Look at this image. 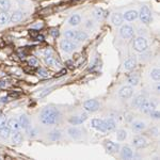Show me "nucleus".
Returning <instances> with one entry per match:
<instances>
[{"mask_svg": "<svg viewBox=\"0 0 160 160\" xmlns=\"http://www.w3.org/2000/svg\"><path fill=\"white\" fill-rule=\"evenodd\" d=\"M40 118H41V122L44 125H47V126L55 125L59 121V118H60V113H59V111L56 108L46 107L43 109Z\"/></svg>", "mask_w": 160, "mask_h": 160, "instance_id": "obj_1", "label": "nucleus"}, {"mask_svg": "<svg viewBox=\"0 0 160 160\" xmlns=\"http://www.w3.org/2000/svg\"><path fill=\"white\" fill-rule=\"evenodd\" d=\"M133 48L138 52H145L148 48V40L143 37H139L135 38V41H133Z\"/></svg>", "mask_w": 160, "mask_h": 160, "instance_id": "obj_2", "label": "nucleus"}, {"mask_svg": "<svg viewBox=\"0 0 160 160\" xmlns=\"http://www.w3.org/2000/svg\"><path fill=\"white\" fill-rule=\"evenodd\" d=\"M138 17H140V20L143 24H145V25L149 24L152 19V13H151L149 8L148 6L142 7L140 10V13H138Z\"/></svg>", "mask_w": 160, "mask_h": 160, "instance_id": "obj_3", "label": "nucleus"}, {"mask_svg": "<svg viewBox=\"0 0 160 160\" xmlns=\"http://www.w3.org/2000/svg\"><path fill=\"white\" fill-rule=\"evenodd\" d=\"M133 33H135V30H133V28L129 25H124L121 27L120 34H121V37L123 38H125V40H130V38L133 37Z\"/></svg>", "mask_w": 160, "mask_h": 160, "instance_id": "obj_4", "label": "nucleus"}, {"mask_svg": "<svg viewBox=\"0 0 160 160\" xmlns=\"http://www.w3.org/2000/svg\"><path fill=\"white\" fill-rule=\"evenodd\" d=\"M83 107L88 112H95L99 109L100 105L96 99H89L83 104Z\"/></svg>", "mask_w": 160, "mask_h": 160, "instance_id": "obj_5", "label": "nucleus"}, {"mask_svg": "<svg viewBox=\"0 0 160 160\" xmlns=\"http://www.w3.org/2000/svg\"><path fill=\"white\" fill-rule=\"evenodd\" d=\"M156 104H155L154 102H149V100H144L143 102V104H142L141 106H140V108H139V109H140L142 112L143 113H146V114H149V113L152 112V111H154L155 109H156Z\"/></svg>", "mask_w": 160, "mask_h": 160, "instance_id": "obj_6", "label": "nucleus"}, {"mask_svg": "<svg viewBox=\"0 0 160 160\" xmlns=\"http://www.w3.org/2000/svg\"><path fill=\"white\" fill-rule=\"evenodd\" d=\"M104 145H105L106 151H107L108 153H110V154H115V153H118V152L120 151V145H118V143L112 142L111 140H106Z\"/></svg>", "mask_w": 160, "mask_h": 160, "instance_id": "obj_7", "label": "nucleus"}, {"mask_svg": "<svg viewBox=\"0 0 160 160\" xmlns=\"http://www.w3.org/2000/svg\"><path fill=\"white\" fill-rule=\"evenodd\" d=\"M133 94V89L131 86H125L123 87L122 89L120 90V92H118V95H120L121 98L123 99H128L130 98L131 96H132Z\"/></svg>", "mask_w": 160, "mask_h": 160, "instance_id": "obj_8", "label": "nucleus"}, {"mask_svg": "<svg viewBox=\"0 0 160 160\" xmlns=\"http://www.w3.org/2000/svg\"><path fill=\"white\" fill-rule=\"evenodd\" d=\"M91 125H92L93 128H95V129L98 130V131H102V132L107 131L106 130L104 120H100V118H93L92 122H91Z\"/></svg>", "mask_w": 160, "mask_h": 160, "instance_id": "obj_9", "label": "nucleus"}, {"mask_svg": "<svg viewBox=\"0 0 160 160\" xmlns=\"http://www.w3.org/2000/svg\"><path fill=\"white\" fill-rule=\"evenodd\" d=\"M60 47L62 48V50L65 51V52H72L75 49V44L73 42H71L69 40H63L60 43Z\"/></svg>", "mask_w": 160, "mask_h": 160, "instance_id": "obj_10", "label": "nucleus"}, {"mask_svg": "<svg viewBox=\"0 0 160 160\" xmlns=\"http://www.w3.org/2000/svg\"><path fill=\"white\" fill-rule=\"evenodd\" d=\"M88 118V114L87 113H80L78 115H75V117L69 118V123L72 125H79V124L83 123Z\"/></svg>", "mask_w": 160, "mask_h": 160, "instance_id": "obj_11", "label": "nucleus"}, {"mask_svg": "<svg viewBox=\"0 0 160 160\" xmlns=\"http://www.w3.org/2000/svg\"><path fill=\"white\" fill-rule=\"evenodd\" d=\"M132 144L137 148H145V146H148V142L146 140V138H144V137H136L132 140Z\"/></svg>", "mask_w": 160, "mask_h": 160, "instance_id": "obj_12", "label": "nucleus"}, {"mask_svg": "<svg viewBox=\"0 0 160 160\" xmlns=\"http://www.w3.org/2000/svg\"><path fill=\"white\" fill-rule=\"evenodd\" d=\"M123 17H124V19L127 20V22H133V20H136L138 18V12H137L136 10H128V11H126L124 13Z\"/></svg>", "mask_w": 160, "mask_h": 160, "instance_id": "obj_13", "label": "nucleus"}, {"mask_svg": "<svg viewBox=\"0 0 160 160\" xmlns=\"http://www.w3.org/2000/svg\"><path fill=\"white\" fill-rule=\"evenodd\" d=\"M124 22V17L122 13H113L111 16V22L114 26H122Z\"/></svg>", "mask_w": 160, "mask_h": 160, "instance_id": "obj_14", "label": "nucleus"}, {"mask_svg": "<svg viewBox=\"0 0 160 160\" xmlns=\"http://www.w3.org/2000/svg\"><path fill=\"white\" fill-rule=\"evenodd\" d=\"M18 122H19L20 128H22V129H28V128L30 127V120L26 114L20 115L18 118Z\"/></svg>", "mask_w": 160, "mask_h": 160, "instance_id": "obj_15", "label": "nucleus"}, {"mask_svg": "<svg viewBox=\"0 0 160 160\" xmlns=\"http://www.w3.org/2000/svg\"><path fill=\"white\" fill-rule=\"evenodd\" d=\"M121 156L124 159H131L133 157V152L129 146H123L121 149Z\"/></svg>", "mask_w": 160, "mask_h": 160, "instance_id": "obj_16", "label": "nucleus"}, {"mask_svg": "<svg viewBox=\"0 0 160 160\" xmlns=\"http://www.w3.org/2000/svg\"><path fill=\"white\" fill-rule=\"evenodd\" d=\"M105 121V126H106V130L107 131H111V130H114L115 127H117V122H115L114 118H109Z\"/></svg>", "mask_w": 160, "mask_h": 160, "instance_id": "obj_17", "label": "nucleus"}, {"mask_svg": "<svg viewBox=\"0 0 160 160\" xmlns=\"http://www.w3.org/2000/svg\"><path fill=\"white\" fill-rule=\"evenodd\" d=\"M7 125H8V127H9L11 130L18 131L20 129V125H19L18 120H15V118H11V120L8 121Z\"/></svg>", "mask_w": 160, "mask_h": 160, "instance_id": "obj_18", "label": "nucleus"}, {"mask_svg": "<svg viewBox=\"0 0 160 160\" xmlns=\"http://www.w3.org/2000/svg\"><path fill=\"white\" fill-rule=\"evenodd\" d=\"M136 65H137L136 59L133 58V57H130V58H128L127 60L125 61V63H124V68H125L126 71H130V69H132Z\"/></svg>", "mask_w": 160, "mask_h": 160, "instance_id": "obj_19", "label": "nucleus"}, {"mask_svg": "<svg viewBox=\"0 0 160 160\" xmlns=\"http://www.w3.org/2000/svg\"><path fill=\"white\" fill-rule=\"evenodd\" d=\"M45 62H46V64L47 65H50V66H61V63H60V61H58L57 59L55 58V57H52V56H46V58H45Z\"/></svg>", "mask_w": 160, "mask_h": 160, "instance_id": "obj_20", "label": "nucleus"}, {"mask_svg": "<svg viewBox=\"0 0 160 160\" xmlns=\"http://www.w3.org/2000/svg\"><path fill=\"white\" fill-rule=\"evenodd\" d=\"M22 17H24V13L22 11H15V12H13V14L11 15V17H10V22H18L22 19Z\"/></svg>", "mask_w": 160, "mask_h": 160, "instance_id": "obj_21", "label": "nucleus"}, {"mask_svg": "<svg viewBox=\"0 0 160 160\" xmlns=\"http://www.w3.org/2000/svg\"><path fill=\"white\" fill-rule=\"evenodd\" d=\"M68 133L69 137H72L73 139H79L81 137V131L76 127H71L68 129Z\"/></svg>", "mask_w": 160, "mask_h": 160, "instance_id": "obj_22", "label": "nucleus"}, {"mask_svg": "<svg viewBox=\"0 0 160 160\" xmlns=\"http://www.w3.org/2000/svg\"><path fill=\"white\" fill-rule=\"evenodd\" d=\"M80 22H81V17H80V15H78V14L72 15V16L69 17V19H68V24L71 26H73V27L78 26Z\"/></svg>", "mask_w": 160, "mask_h": 160, "instance_id": "obj_23", "label": "nucleus"}, {"mask_svg": "<svg viewBox=\"0 0 160 160\" xmlns=\"http://www.w3.org/2000/svg\"><path fill=\"white\" fill-rule=\"evenodd\" d=\"M10 17H11V15H10L8 12H6V11L0 12V26H3V25L8 24V22H10Z\"/></svg>", "mask_w": 160, "mask_h": 160, "instance_id": "obj_24", "label": "nucleus"}, {"mask_svg": "<svg viewBox=\"0 0 160 160\" xmlns=\"http://www.w3.org/2000/svg\"><path fill=\"white\" fill-rule=\"evenodd\" d=\"M145 96L144 95H138L137 97H135L132 100V106L136 108H140V106L143 104V102L145 100Z\"/></svg>", "mask_w": 160, "mask_h": 160, "instance_id": "obj_25", "label": "nucleus"}, {"mask_svg": "<svg viewBox=\"0 0 160 160\" xmlns=\"http://www.w3.org/2000/svg\"><path fill=\"white\" fill-rule=\"evenodd\" d=\"M146 127L145 123L142 122V121H135V122H132V128L137 131H142L144 130Z\"/></svg>", "mask_w": 160, "mask_h": 160, "instance_id": "obj_26", "label": "nucleus"}, {"mask_svg": "<svg viewBox=\"0 0 160 160\" xmlns=\"http://www.w3.org/2000/svg\"><path fill=\"white\" fill-rule=\"evenodd\" d=\"M11 135V129L8 126L0 127V138L1 139H8Z\"/></svg>", "mask_w": 160, "mask_h": 160, "instance_id": "obj_27", "label": "nucleus"}, {"mask_svg": "<svg viewBox=\"0 0 160 160\" xmlns=\"http://www.w3.org/2000/svg\"><path fill=\"white\" fill-rule=\"evenodd\" d=\"M11 1L10 0H0V10L8 12L11 9Z\"/></svg>", "mask_w": 160, "mask_h": 160, "instance_id": "obj_28", "label": "nucleus"}, {"mask_svg": "<svg viewBox=\"0 0 160 160\" xmlns=\"http://www.w3.org/2000/svg\"><path fill=\"white\" fill-rule=\"evenodd\" d=\"M62 138V133L60 130H52L49 133V139L51 141H58Z\"/></svg>", "mask_w": 160, "mask_h": 160, "instance_id": "obj_29", "label": "nucleus"}, {"mask_svg": "<svg viewBox=\"0 0 160 160\" xmlns=\"http://www.w3.org/2000/svg\"><path fill=\"white\" fill-rule=\"evenodd\" d=\"M87 38H88V34L86 32H83V31H77L76 38H75V40H76L77 42H83Z\"/></svg>", "mask_w": 160, "mask_h": 160, "instance_id": "obj_30", "label": "nucleus"}, {"mask_svg": "<svg viewBox=\"0 0 160 160\" xmlns=\"http://www.w3.org/2000/svg\"><path fill=\"white\" fill-rule=\"evenodd\" d=\"M105 14H106V12L102 9V8H97V9H95V11H94V16L96 17L97 19L104 18Z\"/></svg>", "mask_w": 160, "mask_h": 160, "instance_id": "obj_31", "label": "nucleus"}, {"mask_svg": "<svg viewBox=\"0 0 160 160\" xmlns=\"http://www.w3.org/2000/svg\"><path fill=\"white\" fill-rule=\"evenodd\" d=\"M22 135L20 132H18V131H16V132L13 135L12 142L14 144H19L20 142H22Z\"/></svg>", "mask_w": 160, "mask_h": 160, "instance_id": "obj_32", "label": "nucleus"}, {"mask_svg": "<svg viewBox=\"0 0 160 160\" xmlns=\"http://www.w3.org/2000/svg\"><path fill=\"white\" fill-rule=\"evenodd\" d=\"M117 138L118 141H124L126 138H127V132H126V130L124 129H120L118 131L117 133Z\"/></svg>", "mask_w": 160, "mask_h": 160, "instance_id": "obj_33", "label": "nucleus"}, {"mask_svg": "<svg viewBox=\"0 0 160 160\" xmlns=\"http://www.w3.org/2000/svg\"><path fill=\"white\" fill-rule=\"evenodd\" d=\"M127 82L130 84L131 87H136V86H138L139 84V78H138V76H130L129 78L127 79Z\"/></svg>", "mask_w": 160, "mask_h": 160, "instance_id": "obj_34", "label": "nucleus"}, {"mask_svg": "<svg viewBox=\"0 0 160 160\" xmlns=\"http://www.w3.org/2000/svg\"><path fill=\"white\" fill-rule=\"evenodd\" d=\"M76 33H77L76 30H68V31H65L64 35H65V38H68V40H75V38H76Z\"/></svg>", "mask_w": 160, "mask_h": 160, "instance_id": "obj_35", "label": "nucleus"}, {"mask_svg": "<svg viewBox=\"0 0 160 160\" xmlns=\"http://www.w3.org/2000/svg\"><path fill=\"white\" fill-rule=\"evenodd\" d=\"M151 77L152 79H154L155 81H158L159 80V77H160V72L158 68H153L151 72Z\"/></svg>", "mask_w": 160, "mask_h": 160, "instance_id": "obj_36", "label": "nucleus"}, {"mask_svg": "<svg viewBox=\"0 0 160 160\" xmlns=\"http://www.w3.org/2000/svg\"><path fill=\"white\" fill-rule=\"evenodd\" d=\"M8 123V118L6 115L3 114H0V127H3V126H6Z\"/></svg>", "mask_w": 160, "mask_h": 160, "instance_id": "obj_37", "label": "nucleus"}, {"mask_svg": "<svg viewBox=\"0 0 160 160\" xmlns=\"http://www.w3.org/2000/svg\"><path fill=\"white\" fill-rule=\"evenodd\" d=\"M28 64H29V66L31 68H35V66L38 65V59H35V58H31V59H29V61H28Z\"/></svg>", "mask_w": 160, "mask_h": 160, "instance_id": "obj_38", "label": "nucleus"}, {"mask_svg": "<svg viewBox=\"0 0 160 160\" xmlns=\"http://www.w3.org/2000/svg\"><path fill=\"white\" fill-rule=\"evenodd\" d=\"M38 76H41V77H47L48 76L47 71H46V69H44V68H38Z\"/></svg>", "mask_w": 160, "mask_h": 160, "instance_id": "obj_39", "label": "nucleus"}, {"mask_svg": "<svg viewBox=\"0 0 160 160\" xmlns=\"http://www.w3.org/2000/svg\"><path fill=\"white\" fill-rule=\"evenodd\" d=\"M149 115H151L153 118H156V120H158V118H160V113H159V111H157L156 109H155L154 111H152L151 113H149Z\"/></svg>", "mask_w": 160, "mask_h": 160, "instance_id": "obj_40", "label": "nucleus"}, {"mask_svg": "<svg viewBox=\"0 0 160 160\" xmlns=\"http://www.w3.org/2000/svg\"><path fill=\"white\" fill-rule=\"evenodd\" d=\"M86 27L88 28V29H91V28L94 27V22L91 19H88L86 22Z\"/></svg>", "mask_w": 160, "mask_h": 160, "instance_id": "obj_41", "label": "nucleus"}, {"mask_svg": "<svg viewBox=\"0 0 160 160\" xmlns=\"http://www.w3.org/2000/svg\"><path fill=\"white\" fill-rule=\"evenodd\" d=\"M50 34L52 35L53 38H57V37H59V30L58 29H51V31H50Z\"/></svg>", "mask_w": 160, "mask_h": 160, "instance_id": "obj_42", "label": "nucleus"}, {"mask_svg": "<svg viewBox=\"0 0 160 160\" xmlns=\"http://www.w3.org/2000/svg\"><path fill=\"white\" fill-rule=\"evenodd\" d=\"M64 74H66V69H62L60 73H59L58 76H62V75H64Z\"/></svg>", "mask_w": 160, "mask_h": 160, "instance_id": "obj_43", "label": "nucleus"}, {"mask_svg": "<svg viewBox=\"0 0 160 160\" xmlns=\"http://www.w3.org/2000/svg\"><path fill=\"white\" fill-rule=\"evenodd\" d=\"M35 38H37L38 41H43V37H42V35H38V37H35Z\"/></svg>", "mask_w": 160, "mask_h": 160, "instance_id": "obj_44", "label": "nucleus"}, {"mask_svg": "<svg viewBox=\"0 0 160 160\" xmlns=\"http://www.w3.org/2000/svg\"><path fill=\"white\" fill-rule=\"evenodd\" d=\"M159 90H160V86H159L158 83H157V86H156V91H159Z\"/></svg>", "mask_w": 160, "mask_h": 160, "instance_id": "obj_45", "label": "nucleus"}]
</instances>
